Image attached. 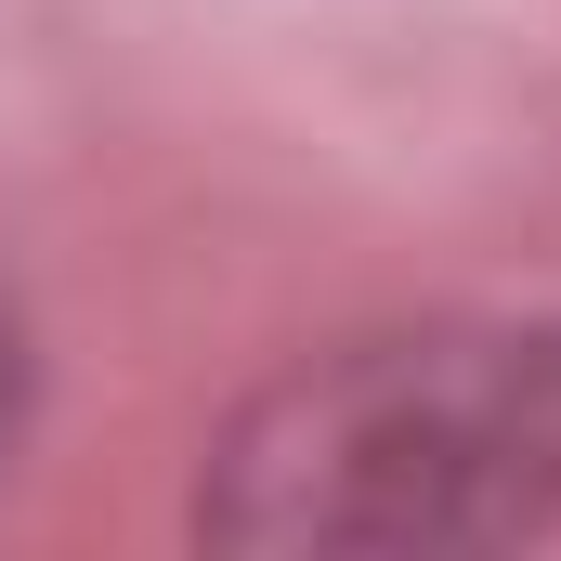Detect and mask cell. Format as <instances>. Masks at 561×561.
<instances>
[{"mask_svg": "<svg viewBox=\"0 0 561 561\" xmlns=\"http://www.w3.org/2000/svg\"><path fill=\"white\" fill-rule=\"evenodd\" d=\"M196 523L222 549L405 561L523 549L561 523V327L431 313L287 366L222 431Z\"/></svg>", "mask_w": 561, "mask_h": 561, "instance_id": "obj_1", "label": "cell"}, {"mask_svg": "<svg viewBox=\"0 0 561 561\" xmlns=\"http://www.w3.org/2000/svg\"><path fill=\"white\" fill-rule=\"evenodd\" d=\"M13 431H26V327L0 300V457H13Z\"/></svg>", "mask_w": 561, "mask_h": 561, "instance_id": "obj_2", "label": "cell"}]
</instances>
